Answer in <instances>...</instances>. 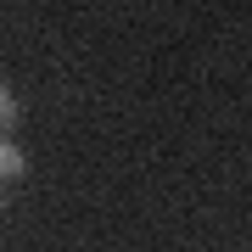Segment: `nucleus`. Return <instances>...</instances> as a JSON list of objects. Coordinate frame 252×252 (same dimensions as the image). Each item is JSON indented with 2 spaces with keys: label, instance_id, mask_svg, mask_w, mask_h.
<instances>
[{
  "label": "nucleus",
  "instance_id": "nucleus-2",
  "mask_svg": "<svg viewBox=\"0 0 252 252\" xmlns=\"http://www.w3.org/2000/svg\"><path fill=\"white\" fill-rule=\"evenodd\" d=\"M17 118H23V101L11 95V84H6V79H0V135H6V129L17 124Z\"/></svg>",
  "mask_w": 252,
  "mask_h": 252
},
{
  "label": "nucleus",
  "instance_id": "nucleus-1",
  "mask_svg": "<svg viewBox=\"0 0 252 252\" xmlns=\"http://www.w3.org/2000/svg\"><path fill=\"white\" fill-rule=\"evenodd\" d=\"M28 174V157H23V146L11 140V135H0V185H17Z\"/></svg>",
  "mask_w": 252,
  "mask_h": 252
}]
</instances>
